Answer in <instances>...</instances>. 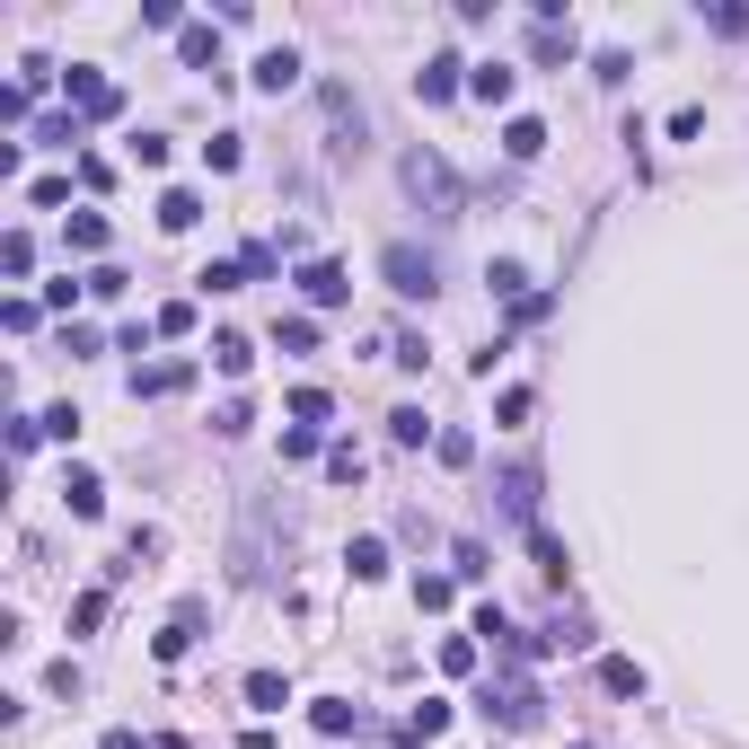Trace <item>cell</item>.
Listing matches in <instances>:
<instances>
[{
	"label": "cell",
	"instance_id": "35",
	"mask_svg": "<svg viewBox=\"0 0 749 749\" xmlns=\"http://www.w3.org/2000/svg\"><path fill=\"white\" fill-rule=\"evenodd\" d=\"M0 264H9V282H27V264H36V248H27V230H9V239H0Z\"/></svg>",
	"mask_w": 749,
	"mask_h": 749
},
{
	"label": "cell",
	"instance_id": "2",
	"mask_svg": "<svg viewBox=\"0 0 749 749\" xmlns=\"http://www.w3.org/2000/svg\"><path fill=\"white\" fill-rule=\"evenodd\" d=\"M379 273H388L397 300H432L441 291V264H432V248H415V239H397V248L379 256Z\"/></svg>",
	"mask_w": 749,
	"mask_h": 749
},
{
	"label": "cell",
	"instance_id": "37",
	"mask_svg": "<svg viewBox=\"0 0 749 749\" xmlns=\"http://www.w3.org/2000/svg\"><path fill=\"white\" fill-rule=\"evenodd\" d=\"M318 450H327V441H318L309 423H291V432H282V459H291V468H300V459H318Z\"/></svg>",
	"mask_w": 749,
	"mask_h": 749
},
{
	"label": "cell",
	"instance_id": "1",
	"mask_svg": "<svg viewBox=\"0 0 749 749\" xmlns=\"http://www.w3.org/2000/svg\"><path fill=\"white\" fill-rule=\"evenodd\" d=\"M406 194L423 203V221H459V212H468V186L450 177L441 150H406Z\"/></svg>",
	"mask_w": 749,
	"mask_h": 749
},
{
	"label": "cell",
	"instance_id": "27",
	"mask_svg": "<svg viewBox=\"0 0 749 749\" xmlns=\"http://www.w3.org/2000/svg\"><path fill=\"white\" fill-rule=\"evenodd\" d=\"M327 415H336V397H327V388H291V423H309V432H318Z\"/></svg>",
	"mask_w": 749,
	"mask_h": 749
},
{
	"label": "cell",
	"instance_id": "29",
	"mask_svg": "<svg viewBox=\"0 0 749 749\" xmlns=\"http://www.w3.org/2000/svg\"><path fill=\"white\" fill-rule=\"evenodd\" d=\"M150 336H194V300H168V309L150 318Z\"/></svg>",
	"mask_w": 749,
	"mask_h": 749
},
{
	"label": "cell",
	"instance_id": "22",
	"mask_svg": "<svg viewBox=\"0 0 749 749\" xmlns=\"http://www.w3.org/2000/svg\"><path fill=\"white\" fill-rule=\"evenodd\" d=\"M529 62H573V27H529Z\"/></svg>",
	"mask_w": 749,
	"mask_h": 749
},
{
	"label": "cell",
	"instance_id": "5",
	"mask_svg": "<svg viewBox=\"0 0 749 749\" xmlns=\"http://www.w3.org/2000/svg\"><path fill=\"white\" fill-rule=\"evenodd\" d=\"M318 107H327V159H362V107H353L336 80L318 89Z\"/></svg>",
	"mask_w": 749,
	"mask_h": 749
},
{
	"label": "cell",
	"instance_id": "17",
	"mask_svg": "<svg viewBox=\"0 0 749 749\" xmlns=\"http://www.w3.org/2000/svg\"><path fill=\"white\" fill-rule=\"evenodd\" d=\"M248 706H256V715H282V706H291L282 670H248Z\"/></svg>",
	"mask_w": 749,
	"mask_h": 749
},
{
	"label": "cell",
	"instance_id": "40",
	"mask_svg": "<svg viewBox=\"0 0 749 749\" xmlns=\"http://www.w3.org/2000/svg\"><path fill=\"white\" fill-rule=\"evenodd\" d=\"M98 618H107V591H80V600H71V635H89Z\"/></svg>",
	"mask_w": 749,
	"mask_h": 749
},
{
	"label": "cell",
	"instance_id": "28",
	"mask_svg": "<svg viewBox=\"0 0 749 749\" xmlns=\"http://www.w3.org/2000/svg\"><path fill=\"white\" fill-rule=\"evenodd\" d=\"M273 344H282V353H309V344H318V318H273Z\"/></svg>",
	"mask_w": 749,
	"mask_h": 749
},
{
	"label": "cell",
	"instance_id": "33",
	"mask_svg": "<svg viewBox=\"0 0 749 749\" xmlns=\"http://www.w3.org/2000/svg\"><path fill=\"white\" fill-rule=\"evenodd\" d=\"M529 406H538L529 388H502V397H495V423H511V432H520V423H529Z\"/></svg>",
	"mask_w": 749,
	"mask_h": 749
},
{
	"label": "cell",
	"instance_id": "8",
	"mask_svg": "<svg viewBox=\"0 0 749 749\" xmlns=\"http://www.w3.org/2000/svg\"><path fill=\"white\" fill-rule=\"evenodd\" d=\"M495 502H502V520H520V529H538V468H511L495 486Z\"/></svg>",
	"mask_w": 749,
	"mask_h": 749
},
{
	"label": "cell",
	"instance_id": "26",
	"mask_svg": "<svg viewBox=\"0 0 749 749\" xmlns=\"http://www.w3.org/2000/svg\"><path fill=\"white\" fill-rule=\"evenodd\" d=\"M600 688H609V697H643V670H635L626 652H609V661H600Z\"/></svg>",
	"mask_w": 749,
	"mask_h": 749
},
{
	"label": "cell",
	"instance_id": "18",
	"mask_svg": "<svg viewBox=\"0 0 749 749\" xmlns=\"http://www.w3.org/2000/svg\"><path fill=\"white\" fill-rule=\"evenodd\" d=\"M502 150H511V159H538V150H547V124H538V116H511V124H502Z\"/></svg>",
	"mask_w": 749,
	"mask_h": 749
},
{
	"label": "cell",
	"instance_id": "25",
	"mask_svg": "<svg viewBox=\"0 0 749 749\" xmlns=\"http://www.w3.org/2000/svg\"><path fill=\"white\" fill-rule=\"evenodd\" d=\"M107 239H116L107 212H71V248H80V256H107Z\"/></svg>",
	"mask_w": 749,
	"mask_h": 749
},
{
	"label": "cell",
	"instance_id": "16",
	"mask_svg": "<svg viewBox=\"0 0 749 749\" xmlns=\"http://www.w3.org/2000/svg\"><path fill=\"white\" fill-rule=\"evenodd\" d=\"M441 732H450V706H441V697H423V706L406 715V741L423 749V741H441Z\"/></svg>",
	"mask_w": 749,
	"mask_h": 749
},
{
	"label": "cell",
	"instance_id": "20",
	"mask_svg": "<svg viewBox=\"0 0 749 749\" xmlns=\"http://www.w3.org/2000/svg\"><path fill=\"white\" fill-rule=\"evenodd\" d=\"M212 362H221V379H248L256 371V344H248V336H212Z\"/></svg>",
	"mask_w": 749,
	"mask_h": 749
},
{
	"label": "cell",
	"instance_id": "32",
	"mask_svg": "<svg viewBox=\"0 0 749 749\" xmlns=\"http://www.w3.org/2000/svg\"><path fill=\"white\" fill-rule=\"evenodd\" d=\"M486 282H495V291H502V300H511V309H520V300H529V273H520V264H511V256H502V264H495V273H486Z\"/></svg>",
	"mask_w": 749,
	"mask_h": 749
},
{
	"label": "cell",
	"instance_id": "47",
	"mask_svg": "<svg viewBox=\"0 0 749 749\" xmlns=\"http://www.w3.org/2000/svg\"><path fill=\"white\" fill-rule=\"evenodd\" d=\"M239 273H248V282H273V248H264V239H256V248L239 256Z\"/></svg>",
	"mask_w": 749,
	"mask_h": 749
},
{
	"label": "cell",
	"instance_id": "41",
	"mask_svg": "<svg viewBox=\"0 0 749 749\" xmlns=\"http://www.w3.org/2000/svg\"><path fill=\"white\" fill-rule=\"evenodd\" d=\"M141 27H177V36H186V9H177V0H141Z\"/></svg>",
	"mask_w": 749,
	"mask_h": 749
},
{
	"label": "cell",
	"instance_id": "42",
	"mask_svg": "<svg viewBox=\"0 0 749 749\" xmlns=\"http://www.w3.org/2000/svg\"><path fill=\"white\" fill-rule=\"evenodd\" d=\"M203 159H212V168L230 177V168H239V132H212V141H203Z\"/></svg>",
	"mask_w": 749,
	"mask_h": 749
},
{
	"label": "cell",
	"instance_id": "46",
	"mask_svg": "<svg viewBox=\"0 0 749 749\" xmlns=\"http://www.w3.org/2000/svg\"><path fill=\"white\" fill-rule=\"evenodd\" d=\"M36 141H53V150H71V141H80V124H71V116H44V124H36Z\"/></svg>",
	"mask_w": 749,
	"mask_h": 749
},
{
	"label": "cell",
	"instance_id": "19",
	"mask_svg": "<svg viewBox=\"0 0 749 749\" xmlns=\"http://www.w3.org/2000/svg\"><path fill=\"white\" fill-rule=\"evenodd\" d=\"M344 565H353V582H379V573H388V538H353Z\"/></svg>",
	"mask_w": 749,
	"mask_h": 749
},
{
	"label": "cell",
	"instance_id": "38",
	"mask_svg": "<svg viewBox=\"0 0 749 749\" xmlns=\"http://www.w3.org/2000/svg\"><path fill=\"white\" fill-rule=\"evenodd\" d=\"M432 450H441V468H468V459H477V432H441Z\"/></svg>",
	"mask_w": 749,
	"mask_h": 749
},
{
	"label": "cell",
	"instance_id": "44",
	"mask_svg": "<svg viewBox=\"0 0 749 749\" xmlns=\"http://www.w3.org/2000/svg\"><path fill=\"white\" fill-rule=\"evenodd\" d=\"M415 609H450V573H423L415 582Z\"/></svg>",
	"mask_w": 749,
	"mask_h": 749
},
{
	"label": "cell",
	"instance_id": "14",
	"mask_svg": "<svg viewBox=\"0 0 749 749\" xmlns=\"http://www.w3.org/2000/svg\"><path fill=\"white\" fill-rule=\"evenodd\" d=\"M388 441H397V450H423V441H441V432L423 423V406H397V415H388Z\"/></svg>",
	"mask_w": 749,
	"mask_h": 749
},
{
	"label": "cell",
	"instance_id": "50",
	"mask_svg": "<svg viewBox=\"0 0 749 749\" xmlns=\"http://www.w3.org/2000/svg\"><path fill=\"white\" fill-rule=\"evenodd\" d=\"M573 749H600V741H573Z\"/></svg>",
	"mask_w": 749,
	"mask_h": 749
},
{
	"label": "cell",
	"instance_id": "45",
	"mask_svg": "<svg viewBox=\"0 0 749 749\" xmlns=\"http://www.w3.org/2000/svg\"><path fill=\"white\" fill-rule=\"evenodd\" d=\"M124 282H132L124 264H98V273H89V291H98V300H124Z\"/></svg>",
	"mask_w": 749,
	"mask_h": 749
},
{
	"label": "cell",
	"instance_id": "15",
	"mask_svg": "<svg viewBox=\"0 0 749 749\" xmlns=\"http://www.w3.org/2000/svg\"><path fill=\"white\" fill-rule=\"evenodd\" d=\"M309 723H318L327 741H344V732L362 723V706H344V697H318V706H309Z\"/></svg>",
	"mask_w": 749,
	"mask_h": 749
},
{
	"label": "cell",
	"instance_id": "30",
	"mask_svg": "<svg viewBox=\"0 0 749 749\" xmlns=\"http://www.w3.org/2000/svg\"><path fill=\"white\" fill-rule=\"evenodd\" d=\"M327 477H336V486H362V450L336 441V450H327Z\"/></svg>",
	"mask_w": 749,
	"mask_h": 749
},
{
	"label": "cell",
	"instance_id": "34",
	"mask_svg": "<svg viewBox=\"0 0 749 749\" xmlns=\"http://www.w3.org/2000/svg\"><path fill=\"white\" fill-rule=\"evenodd\" d=\"M626 71H635V62H626L618 44H609V53H591V80H600V89H626Z\"/></svg>",
	"mask_w": 749,
	"mask_h": 749
},
{
	"label": "cell",
	"instance_id": "6",
	"mask_svg": "<svg viewBox=\"0 0 749 749\" xmlns=\"http://www.w3.org/2000/svg\"><path fill=\"white\" fill-rule=\"evenodd\" d=\"M300 291H309V309H344V300H353V273H344L336 256H309V264H300Z\"/></svg>",
	"mask_w": 749,
	"mask_h": 749
},
{
	"label": "cell",
	"instance_id": "7",
	"mask_svg": "<svg viewBox=\"0 0 749 749\" xmlns=\"http://www.w3.org/2000/svg\"><path fill=\"white\" fill-rule=\"evenodd\" d=\"M459 89H468V62H459V53H432V62L415 71V98H423V107H450Z\"/></svg>",
	"mask_w": 749,
	"mask_h": 749
},
{
	"label": "cell",
	"instance_id": "11",
	"mask_svg": "<svg viewBox=\"0 0 749 749\" xmlns=\"http://www.w3.org/2000/svg\"><path fill=\"white\" fill-rule=\"evenodd\" d=\"M177 62H186V71H221V36H212V27H186V36H177Z\"/></svg>",
	"mask_w": 749,
	"mask_h": 749
},
{
	"label": "cell",
	"instance_id": "12",
	"mask_svg": "<svg viewBox=\"0 0 749 749\" xmlns=\"http://www.w3.org/2000/svg\"><path fill=\"white\" fill-rule=\"evenodd\" d=\"M256 89H273V98H282V89H300V53H291V44H273V53L256 62Z\"/></svg>",
	"mask_w": 749,
	"mask_h": 749
},
{
	"label": "cell",
	"instance_id": "39",
	"mask_svg": "<svg viewBox=\"0 0 749 749\" xmlns=\"http://www.w3.org/2000/svg\"><path fill=\"white\" fill-rule=\"evenodd\" d=\"M256 415H248V397H230V406H221V415H212V432H221V441H239V432H248Z\"/></svg>",
	"mask_w": 749,
	"mask_h": 749
},
{
	"label": "cell",
	"instance_id": "9",
	"mask_svg": "<svg viewBox=\"0 0 749 749\" xmlns=\"http://www.w3.org/2000/svg\"><path fill=\"white\" fill-rule=\"evenodd\" d=\"M511 80L520 71H502V62H468V98L477 107H511Z\"/></svg>",
	"mask_w": 749,
	"mask_h": 749
},
{
	"label": "cell",
	"instance_id": "4",
	"mask_svg": "<svg viewBox=\"0 0 749 749\" xmlns=\"http://www.w3.org/2000/svg\"><path fill=\"white\" fill-rule=\"evenodd\" d=\"M62 98H71L89 124H116V116H124V89H116L107 71H89V62H71V71H62Z\"/></svg>",
	"mask_w": 749,
	"mask_h": 749
},
{
	"label": "cell",
	"instance_id": "48",
	"mask_svg": "<svg viewBox=\"0 0 749 749\" xmlns=\"http://www.w3.org/2000/svg\"><path fill=\"white\" fill-rule=\"evenodd\" d=\"M98 749H159V741H141L132 723H116V732H107V741H98Z\"/></svg>",
	"mask_w": 749,
	"mask_h": 749
},
{
	"label": "cell",
	"instance_id": "3",
	"mask_svg": "<svg viewBox=\"0 0 749 749\" xmlns=\"http://www.w3.org/2000/svg\"><path fill=\"white\" fill-rule=\"evenodd\" d=\"M538 715H547V697L520 670H502L495 688H486V723H502V732H538Z\"/></svg>",
	"mask_w": 749,
	"mask_h": 749
},
{
	"label": "cell",
	"instance_id": "23",
	"mask_svg": "<svg viewBox=\"0 0 749 749\" xmlns=\"http://www.w3.org/2000/svg\"><path fill=\"white\" fill-rule=\"evenodd\" d=\"M194 221H203V203H194L186 186H168V194H159V230H194Z\"/></svg>",
	"mask_w": 749,
	"mask_h": 749
},
{
	"label": "cell",
	"instance_id": "36",
	"mask_svg": "<svg viewBox=\"0 0 749 749\" xmlns=\"http://www.w3.org/2000/svg\"><path fill=\"white\" fill-rule=\"evenodd\" d=\"M706 27H715V36H749V0H723V9H706Z\"/></svg>",
	"mask_w": 749,
	"mask_h": 749
},
{
	"label": "cell",
	"instance_id": "49",
	"mask_svg": "<svg viewBox=\"0 0 749 749\" xmlns=\"http://www.w3.org/2000/svg\"><path fill=\"white\" fill-rule=\"evenodd\" d=\"M159 749H186V741H177V732H168V741H159Z\"/></svg>",
	"mask_w": 749,
	"mask_h": 749
},
{
	"label": "cell",
	"instance_id": "24",
	"mask_svg": "<svg viewBox=\"0 0 749 749\" xmlns=\"http://www.w3.org/2000/svg\"><path fill=\"white\" fill-rule=\"evenodd\" d=\"M529 556H538V573H547V582H565V565H573L556 529H529Z\"/></svg>",
	"mask_w": 749,
	"mask_h": 749
},
{
	"label": "cell",
	"instance_id": "13",
	"mask_svg": "<svg viewBox=\"0 0 749 749\" xmlns=\"http://www.w3.org/2000/svg\"><path fill=\"white\" fill-rule=\"evenodd\" d=\"M194 626H203V609H177V618L159 626V643H150V652H159V661H186V643H194Z\"/></svg>",
	"mask_w": 749,
	"mask_h": 749
},
{
	"label": "cell",
	"instance_id": "21",
	"mask_svg": "<svg viewBox=\"0 0 749 749\" xmlns=\"http://www.w3.org/2000/svg\"><path fill=\"white\" fill-rule=\"evenodd\" d=\"M186 362H159V371H132V397H177V388H186Z\"/></svg>",
	"mask_w": 749,
	"mask_h": 749
},
{
	"label": "cell",
	"instance_id": "31",
	"mask_svg": "<svg viewBox=\"0 0 749 749\" xmlns=\"http://www.w3.org/2000/svg\"><path fill=\"white\" fill-rule=\"evenodd\" d=\"M441 670L468 679V670H477V635H450V643H441Z\"/></svg>",
	"mask_w": 749,
	"mask_h": 749
},
{
	"label": "cell",
	"instance_id": "43",
	"mask_svg": "<svg viewBox=\"0 0 749 749\" xmlns=\"http://www.w3.org/2000/svg\"><path fill=\"white\" fill-rule=\"evenodd\" d=\"M486 573H495V565H486V547H477V538H459V582H486Z\"/></svg>",
	"mask_w": 749,
	"mask_h": 749
},
{
	"label": "cell",
	"instance_id": "10",
	"mask_svg": "<svg viewBox=\"0 0 749 749\" xmlns=\"http://www.w3.org/2000/svg\"><path fill=\"white\" fill-rule=\"evenodd\" d=\"M62 502H71V520H98V511H107V486H98V468H71V477H62Z\"/></svg>",
	"mask_w": 749,
	"mask_h": 749
}]
</instances>
